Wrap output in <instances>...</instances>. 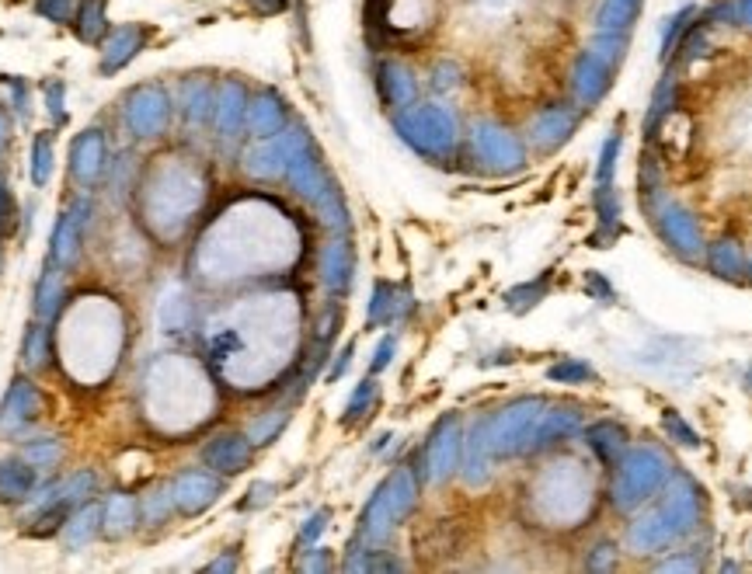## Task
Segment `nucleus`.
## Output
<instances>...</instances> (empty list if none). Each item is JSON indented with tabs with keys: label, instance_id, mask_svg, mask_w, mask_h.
<instances>
[{
	"label": "nucleus",
	"instance_id": "nucleus-4",
	"mask_svg": "<svg viewBox=\"0 0 752 574\" xmlns=\"http://www.w3.org/2000/svg\"><path fill=\"white\" fill-rule=\"evenodd\" d=\"M36 488V467L28 459H0V505L25 501Z\"/></svg>",
	"mask_w": 752,
	"mask_h": 574
},
{
	"label": "nucleus",
	"instance_id": "nucleus-12",
	"mask_svg": "<svg viewBox=\"0 0 752 574\" xmlns=\"http://www.w3.org/2000/svg\"><path fill=\"white\" fill-rule=\"evenodd\" d=\"M25 456H28V463L32 467H56L60 463V442L56 438H39V442H32L28 449H25Z\"/></svg>",
	"mask_w": 752,
	"mask_h": 574
},
{
	"label": "nucleus",
	"instance_id": "nucleus-16",
	"mask_svg": "<svg viewBox=\"0 0 752 574\" xmlns=\"http://www.w3.org/2000/svg\"><path fill=\"white\" fill-rule=\"evenodd\" d=\"M4 139H7V133H4V119H0V150H4Z\"/></svg>",
	"mask_w": 752,
	"mask_h": 574
},
{
	"label": "nucleus",
	"instance_id": "nucleus-8",
	"mask_svg": "<svg viewBox=\"0 0 752 574\" xmlns=\"http://www.w3.org/2000/svg\"><path fill=\"white\" fill-rule=\"evenodd\" d=\"M101 160H105V146L98 143V136H84L74 146V178L95 181L101 171Z\"/></svg>",
	"mask_w": 752,
	"mask_h": 574
},
{
	"label": "nucleus",
	"instance_id": "nucleus-14",
	"mask_svg": "<svg viewBox=\"0 0 752 574\" xmlns=\"http://www.w3.org/2000/svg\"><path fill=\"white\" fill-rule=\"evenodd\" d=\"M11 217H15V198H11V192L0 185V230L11 227Z\"/></svg>",
	"mask_w": 752,
	"mask_h": 574
},
{
	"label": "nucleus",
	"instance_id": "nucleus-5",
	"mask_svg": "<svg viewBox=\"0 0 752 574\" xmlns=\"http://www.w3.org/2000/svg\"><path fill=\"white\" fill-rule=\"evenodd\" d=\"M101 522H105V509H98V505H84L77 515H70V519H66V533H63L66 547H70V550L87 547V543L98 536Z\"/></svg>",
	"mask_w": 752,
	"mask_h": 574
},
{
	"label": "nucleus",
	"instance_id": "nucleus-6",
	"mask_svg": "<svg viewBox=\"0 0 752 574\" xmlns=\"http://www.w3.org/2000/svg\"><path fill=\"white\" fill-rule=\"evenodd\" d=\"M206 463H209L213 470H223V474L240 470V467L248 463V446H244V438H238V436L217 438V442L206 449Z\"/></svg>",
	"mask_w": 752,
	"mask_h": 574
},
{
	"label": "nucleus",
	"instance_id": "nucleus-2",
	"mask_svg": "<svg viewBox=\"0 0 752 574\" xmlns=\"http://www.w3.org/2000/svg\"><path fill=\"white\" fill-rule=\"evenodd\" d=\"M217 480H209L206 474H181L175 484H171V498H175V505H178L181 512L196 515L202 512L213 498H217Z\"/></svg>",
	"mask_w": 752,
	"mask_h": 574
},
{
	"label": "nucleus",
	"instance_id": "nucleus-1",
	"mask_svg": "<svg viewBox=\"0 0 752 574\" xmlns=\"http://www.w3.org/2000/svg\"><path fill=\"white\" fill-rule=\"evenodd\" d=\"M39 390L28 379H15V387L7 390L4 404H0V432H21L28 421L39 418Z\"/></svg>",
	"mask_w": 752,
	"mask_h": 574
},
{
	"label": "nucleus",
	"instance_id": "nucleus-3",
	"mask_svg": "<svg viewBox=\"0 0 752 574\" xmlns=\"http://www.w3.org/2000/svg\"><path fill=\"white\" fill-rule=\"evenodd\" d=\"M87 202L80 198L77 206H70V213L60 219V227H56V237H53V261L56 265H70L74 257H77V247H80V230H84V219H87Z\"/></svg>",
	"mask_w": 752,
	"mask_h": 574
},
{
	"label": "nucleus",
	"instance_id": "nucleus-13",
	"mask_svg": "<svg viewBox=\"0 0 752 574\" xmlns=\"http://www.w3.org/2000/svg\"><path fill=\"white\" fill-rule=\"evenodd\" d=\"M171 505H175V498H171V488H158V491H150V495H147V505H143V519L158 526V522H164V519H168Z\"/></svg>",
	"mask_w": 752,
	"mask_h": 574
},
{
	"label": "nucleus",
	"instance_id": "nucleus-11",
	"mask_svg": "<svg viewBox=\"0 0 752 574\" xmlns=\"http://www.w3.org/2000/svg\"><path fill=\"white\" fill-rule=\"evenodd\" d=\"M46 356H49V331H46L42 324H36V327L28 331V337H25V362H28L32 369H39L42 362H46Z\"/></svg>",
	"mask_w": 752,
	"mask_h": 574
},
{
	"label": "nucleus",
	"instance_id": "nucleus-10",
	"mask_svg": "<svg viewBox=\"0 0 752 574\" xmlns=\"http://www.w3.org/2000/svg\"><path fill=\"white\" fill-rule=\"evenodd\" d=\"M49 175H53V139L42 133V136H36V146H32V181L46 185Z\"/></svg>",
	"mask_w": 752,
	"mask_h": 574
},
{
	"label": "nucleus",
	"instance_id": "nucleus-9",
	"mask_svg": "<svg viewBox=\"0 0 752 574\" xmlns=\"http://www.w3.org/2000/svg\"><path fill=\"white\" fill-rule=\"evenodd\" d=\"M60 299H63V278H60V272L53 268V272H46V276L39 278V293H36V314H39L42 320H49L53 314H56Z\"/></svg>",
	"mask_w": 752,
	"mask_h": 574
},
{
	"label": "nucleus",
	"instance_id": "nucleus-7",
	"mask_svg": "<svg viewBox=\"0 0 752 574\" xmlns=\"http://www.w3.org/2000/svg\"><path fill=\"white\" fill-rule=\"evenodd\" d=\"M137 501L129 495H112L108 498V505H105V522H101V529L108 536H126L133 526H137Z\"/></svg>",
	"mask_w": 752,
	"mask_h": 574
},
{
	"label": "nucleus",
	"instance_id": "nucleus-15",
	"mask_svg": "<svg viewBox=\"0 0 752 574\" xmlns=\"http://www.w3.org/2000/svg\"><path fill=\"white\" fill-rule=\"evenodd\" d=\"M63 7H66V0H39V11L49 18H63Z\"/></svg>",
	"mask_w": 752,
	"mask_h": 574
}]
</instances>
